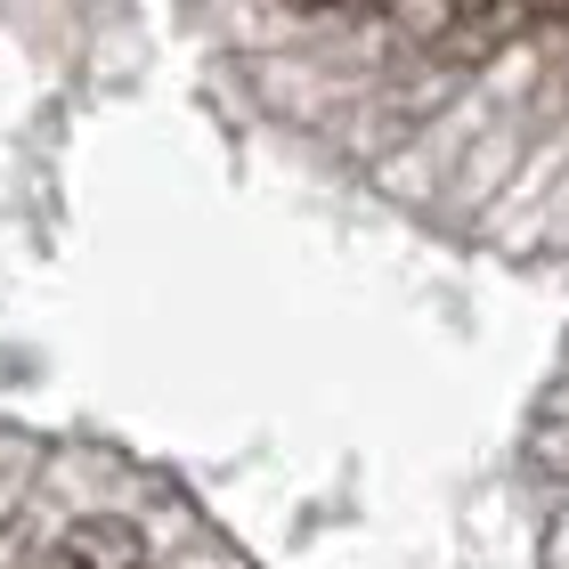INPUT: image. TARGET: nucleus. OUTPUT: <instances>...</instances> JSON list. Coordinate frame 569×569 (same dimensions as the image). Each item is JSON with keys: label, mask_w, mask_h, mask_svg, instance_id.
I'll use <instances>...</instances> for the list:
<instances>
[{"label": "nucleus", "mask_w": 569, "mask_h": 569, "mask_svg": "<svg viewBox=\"0 0 569 569\" xmlns=\"http://www.w3.org/2000/svg\"><path fill=\"white\" fill-rule=\"evenodd\" d=\"M293 9H309V17H342V9H382V0H293Z\"/></svg>", "instance_id": "obj_3"}, {"label": "nucleus", "mask_w": 569, "mask_h": 569, "mask_svg": "<svg viewBox=\"0 0 569 569\" xmlns=\"http://www.w3.org/2000/svg\"><path fill=\"white\" fill-rule=\"evenodd\" d=\"M569 17V0H488V9L463 24V33H448L439 49L448 58H488V49H505V41H529V33H546V24Z\"/></svg>", "instance_id": "obj_2"}, {"label": "nucleus", "mask_w": 569, "mask_h": 569, "mask_svg": "<svg viewBox=\"0 0 569 569\" xmlns=\"http://www.w3.org/2000/svg\"><path fill=\"white\" fill-rule=\"evenodd\" d=\"M24 569H147V529L131 512H82V521H66Z\"/></svg>", "instance_id": "obj_1"}]
</instances>
